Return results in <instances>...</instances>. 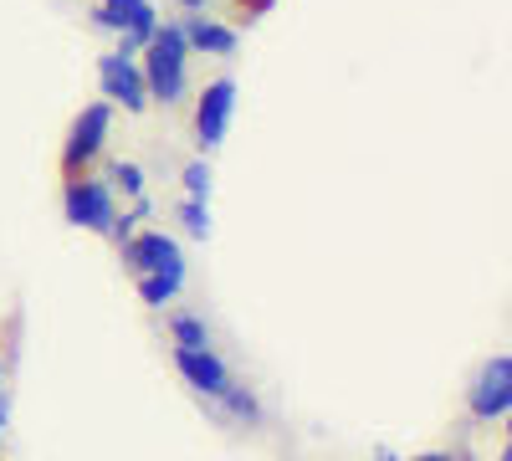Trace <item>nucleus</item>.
<instances>
[{
  "label": "nucleus",
  "mask_w": 512,
  "mask_h": 461,
  "mask_svg": "<svg viewBox=\"0 0 512 461\" xmlns=\"http://www.w3.org/2000/svg\"><path fill=\"white\" fill-rule=\"evenodd\" d=\"M144 88H149V103H164L175 108L190 88V47H185V31L180 21H164L154 26L149 47H144Z\"/></svg>",
  "instance_id": "1"
},
{
  "label": "nucleus",
  "mask_w": 512,
  "mask_h": 461,
  "mask_svg": "<svg viewBox=\"0 0 512 461\" xmlns=\"http://www.w3.org/2000/svg\"><path fill=\"white\" fill-rule=\"evenodd\" d=\"M62 211H67V221H72V226L108 236V226H113V216H118L113 185H108V180H93L88 170L72 175V180H67V190H62Z\"/></svg>",
  "instance_id": "3"
},
{
  "label": "nucleus",
  "mask_w": 512,
  "mask_h": 461,
  "mask_svg": "<svg viewBox=\"0 0 512 461\" xmlns=\"http://www.w3.org/2000/svg\"><path fill=\"white\" fill-rule=\"evenodd\" d=\"M180 226H185V236L205 241L210 236V200H180Z\"/></svg>",
  "instance_id": "16"
},
{
  "label": "nucleus",
  "mask_w": 512,
  "mask_h": 461,
  "mask_svg": "<svg viewBox=\"0 0 512 461\" xmlns=\"http://www.w3.org/2000/svg\"><path fill=\"white\" fill-rule=\"evenodd\" d=\"M236 118V82L231 77H216L200 88V103H195V144L210 154L226 144V129Z\"/></svg>",
  "instance_id": "5"
},
{
  "label": "nucleus",
  "mask_w": 512,
  "mask_h": 461,
  "mask_svg": "<svg viewBox=\"0 0 512 461\" xmlns=\"http://www.w3.org/2000/svg\"><path fill=\"white\" fill-rule=\"evenodd\" d=\"M123 267L134 277H144V272H185V251L164 231H134L123 241Z\"/></svg>",
  "instance_id": "7"
},
{
  "label": "nucleus",
  "mask_w": 512,
  "mask_h": 461,
  "mask_svg": "<svg viewBox=\"0 0 512 461\" xmlns=\"http://www.w3.org/2000/svg\"><path fill=\"white\" fill-rule=\"evenodd\" d=\"M108 185H113V190H123L128 200H139L149 180H144V170H139L134 159H113V164H108Z\"/></svg>",
  "instance_id": "14"
},
{
  "label": "nucleus",
  "mask_w": 512,
  "mask_h": 461,
  "mask_svg": "<svg viewBox=\"0 0 512 461\" xmlns=\"http://www.w3.org/2000/svg\"><path fill=\"white\" fill-rule=\"evenodd\" d=\"M113 134V103H88L77 118H72V129H67V144H62V175H82L88 164L103 154Z\"/></svg>",
  "instance_id": "2"
},
{
  "label": "nucleus",
  "mask_w": 512,
  "mask_h": 461,
  "mask_svg": "<svg viewBox=\"0 0 512 461\" xmlns=\"http://www.w3.org/2000/svg\"><path fill=\"white\" fill-rule=\"evenodd\" d=\"M0 385H6V359H0Z\"/></svg>",
  "instance_id": "22"
},
{
  "label": "nucleus",
  "mask_w": 512,
  "mask_h": 461,
  "mask_svg": "<svg viewBox=\"0 0 512 461\" xmlns=\"http://www.w3.org/2000/svg\"><path fill=\"white\" fill-rule=\"evenodd\" d=\"M169 333H175V349H210L205 318H195V313H169Z\"/></svg>",
  "instance_id": "13"
},
{
  "label": "nucleus",
  "mask_w": 512,
  "mask_h": 461,
  "mask_svg": "<svg viewBox=\"0 0 512 461\" xmlns=\"http://www.w3.org/2000/svg\"><path fill=\"white\" fill-rule=\"evenodd\" d=\"M88 16H93V26H98V31H118V16H113V11L103 6V0H98V6H93Z\"/></svg>",
  "instance_id": "18"
},
{
  "label": "nucleus",
  "mask_w": 512,
  "mask_h": 461,
  "mask_svg": "<svg viewBox=\"0 0 512 461\" xmlns=\"http://www.w3.org/2000/svg\"><path fill=\"white\" fill-rule=\"evenodd\" d=\"M180 180H185V200H210V185H216V175H210V159H190Z\"/></svg>",
  "instance_id": "15"
},
{
  "label": "nucleus",
  "mask_w": 512,
  "mask_h": 461,
  "mask_svg": "<svg viewBox=\"0 0 512 461\" xmlns=\"http://www.w3.org/2000/svg\"><path fill=\"white\" fill-rule=\"evenodd\" d=\"M175 369L185 374V385L200 390L205 400H216V395L231 385V369L210 354V349H175Z\"/></svg>",
  "instance_id": "9"
},
{
  "label": "nucleus",
  "mask_w": 512,
  "mask_h": 461,
  "mask_svg": "<svg viewBox=\"0 0 512 461\" xmlns=\"http://www.w3.org/2000/svg\"><path fill=\"white\" fill-rule=\"evenodd\" d=\"M103 6L118 16V52L123 57H139L149 47L154 26H159V11L149 6V0H103Z\"/></svg>",
  "instance_id": "8"
},
{
  "label": "nucleus",
  "mask_w": 512,
  "mask_h": 461,
  "mask_svg": "<svg viewBox=\"0 0 512 461\" xmlns=\"http://www.w3.org/2000/svg\"><path fill=\"white\" fill-rule=\"evenodd\" d=\"M456 461H477V456H456Z\"/></svg>",
  "instance_id": "24"
},
{
  "label": "nucleus",
  "mask_w": 512,
  "mask_h": 461,
  "mask_svg": "<svg viewBox=\"0 0 512 461\" xmlns=\"http://www.w3.org/2000/svg\"><path fill=\"white\" fill-rule=\"evenodd\" d=\"M497 461H512V451H502V456H497Z\"/></svg>",
  "instance_id": "23"
},
{
  "label": "nucleus",
  "mask_w": 512,
  "mask_h": 461,
  "mask_svg": "<svg viewBox=\"0 0 512 461\" xmlns=\"http://www.w3.org/2000/svg\"><path fill=\"white\" fill-rule=\"evenodd\" d=\"M134 287H139V298H144L149 308H164V303L180 298L185 272H144V277H134Z\"/></svg>",
  "instance_id": "11"
},
{
  "label": "nucleus",
  "mask_w": 512,
  "mask_h": 461,
  "mask_svg": "<svg viewBox=\"0 0 512 461\" xmlns=\"http://www.w3.org/2000/svg\"><path fill=\"white\" fill-rule=\"evenodd\" d=\"M175 6H180L185 16H195V11H205V6H210V0H175Z\"/></svg>",
  "instance_id": "19"
},
{
  "label": "nucleus",
  "mask_w": 512,
  "mask_h": 461,
  "mask_svg": "<svg viewBox=\"0 0 512 461\" xmlns=\"http://www.w3.org/2000/svg\"><path fill=\"white\" fill-rule=\"evenodd\" d=\"M98 88H103V103H113V108H123V113H144V108H149L144 72H139L134 57H123V52L98 57Z\"/></svg>",
  "instance_id": "6"
},
{
  "label": "nucleus",
  "mask_w": 512,
  "mask_h": 461,
  "mask_svg": "<svg viewBox=\"0 0 512 461\" xmlns=\"http://www.w3.org/2000/svg\"><path fill=\"white\" fill-rule=\"evenodd\" d=\"M180 31H185V47H190V52H205V57H236V31H231L226 21H210L205 11L185 16Z\"/></svg>",
  "instance_id": "10"
},
{
  "label": "nucleus",
  "mask_w": 512,
  "mask_h": 461,
  "mask_svg": "<svg viewBox=\"0 0 512 461\" xmlns=\"http://www.w3.org/2000/svg\"><path fill=\"white\" fill-rule=\"evenodd\" d=\"M466 410H472L477 421H487V426L512 415V359H507V354H492V359L477 369L472 390H466Z\"/></svg>",
  "instance_id": "4"
},
{
  "label": "nucleus",
  "mask_w": 512,
  "mask_h": 461,
  "mask_svg": "<svg viewBox=\"0 0 512 461\" xmlns=\"http://www.w3.org/2000/svg\"><path fill=\"white\" fill-rule=\"evenodd\" d=\"M374 461H400V456H395V451H379V456H374Z\"/></svg>",
  "instance_id": "21"
},
{
  "label": "nucleus",
  "mask_w": 512,
  "mask_h": 461,
  "mask_svg": "<svg viewBox=\"0 0 512 461\" xmlns=\"http://www.w3.org/2000/svg\"><path fill=\"white\" fill-rule=\"evenodd\" d=\"M216 405H221L226 415H236L241 426H256V421H262V405H256V395H251V390H241L236 380H231V385L216 395Z\"/></svg>",
  "instance_id": "12"
},
{
  "label": "nucleus",
  "mask_w": 512,
  "mask_h": 461,
  "mask_svg": "<svg viewBox=\"0 0 512 461\" xmlns=\"http://www.w3.org/2000/svg\"><path fill=\"white\" fill-rule=\"evenodd\" d=\"M410 461H456L451 451H425V456H410Z\"/></svg>",
  "instance_id": "20"
},
{
  "label": "nucleus",
  "mask_w": 512,
  "mask_h": 461,
  "mask_svg": "<svg viewBox=\"0 0 512 461\" xmlns=\"http://www.w3.org/2000/svg\"><path fill=\"white\" fill-rule=\"evenodd\" d=\"M236 6H241V16H246V21H256V16H267V11L277 6V0H236Z\"/></svg>",
  "instance_id": "17"
}]
</instances>
